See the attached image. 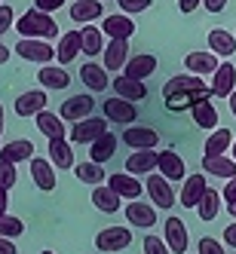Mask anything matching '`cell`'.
I'll return each instance as SVG.
<instances>
[{
	"mask_svg": "<svg viewBox=\"0 0 236 254\" xmlns=\"http://www.w3.org/2000/svg\"><path fill=\"white\" fill-rule=\"evenodd\" d=\"M0 254H19V248L12 245L9 236H0Z\"/></svg>",
	"mask_w": 236,
	"mask_h": 254,
	"instance_id": "obj_47",
	"label": "cell"
},
{
	"mask_svg": "<svg viewBox=\"0 0 236 254\" xmlns=\"http://www.w3.org/2000/svg\"><path fill=\"white\" fill-rule=\"evenodd\" d=\"M144 190H148L151 202H154L157 208H172V205H175V190H172V184H169V178H166V175L154 178V172H151V178H148V184H144Z\"/></svg>",
	"mask_w": 236,
	"mask_h": 254,
	"instance_id": "obj_7",
	"label": "cell"
},
{
	"mask_svg": "<svg viewBox=\"0 0 236 254\" xmlns=\"http://www.w3.org/2000/svg\"><path fill=\"white\" fill-rule=\"evenodd\" d=\"M15 56H22L25 62H34V64H49L56 59V49L49 46V40H40V37H22L15 43Z\"/></svg>",
	"mask_w": 236,
	"mask_h": 254,
	"instance_id": "obj_3",
	"label": "cell"
},
{
	"mask_svg": "<svg viewBox=\"0 0 236 254\" xmlns=\"http://www.w3.org/2000/svg\"><path fill=\"white\" fill-rule=\"evenodd\" d=\"M224 242H227L230 248H236V221L224 227Z\"/></svg>",
	"mask_w": 236,
	"mask_h": 254,
	"instance_id": "obj_48",
	"label": "cell"
},
{
	"mask_svg": "<svg viewBox=\"0 0 236 254\" xmlns=\"http://www.w3.org/2000/svg\"><path fill=\"white\" fill-rule=\"evenodd\" d=\"M107 132V123L98 120V117H86V120H77L74 126H71V141L74 144H92L95 138H101Z\"/></svg>",
	"mask_w": 236,
	"mask_h": 254,
	"instance_id": "obj_4",
	"label": "cell"
},
{
	"mask_svg": "<svg viewBox=\"0 0 236 254\" xmlns=\"http://www.w3.org/2000/svg\"><path fill=\"white\" fill-rule=\"evenodd\" d=\"M68 0H34V6L37 9H43V12H56L59 6H65Z\"/></svg>",
	"mask_w": 236,
	"mask_h": 254,
	"instance_id": "obj_46",
	"label": "cell"
},
{
	"mask_svg": "<svg viewBox=\"0 0 236 254\" xmlns=\"http://www.w3.org/2000/svg\"><path fill=\"white\" fill-rule=\"evenodd\" d=\"M31 153H34V144L28 138L6 141L3 147H0V159H9V162H25V159H31Z\"/></svg>",
	"mask_w": 236,
	"mask_h": 254,
	"instance_id": "obj_34",
	"label": "cell"
},
{
	"mask_svg": "<svg viewBox=\"0 0 236 254\" xmlns=\"http://www.w3.org/2000/svg\"><path fill=\"white\" fill-rule=\"evenodd\" d=\"M31 178L34 184H37L43 193L56 190V166H52V159H43V156H31Z\"/></svg>",
	"mask_w": 236,
	"mask_h": 254,
	"instance_id": "obj_10",
	"label": "cell"
},
{
	"mask_svg": "<svg viewBox=\"0 0 236 254\" xmlns=\"http://www.w3.org/2000/svg\"><path fill=\"white\" fill-rule=\"evenodd\" d=\"M159 175H166L169 181H184L187 178V166L175 150H159V162H157Z\"/></svg>",
	"mask_w": 236,
	"mask_h": 254,
	"instance_id": "obj_17",
	"label": "cell"
},
{
	"mask_svg": "<svg viewBox=\"0 0 236 254\" xmlns=\"http://www.w3.org/2000/svg\"><path fill=\"white\" fill-rule=\"evenodd\" d=\"M212 86L203 83V77L199 74H178L172 77L166 86H162V101H166L169 111H187V107H193V101L199 98H212Z\"/></svg>",
	"mask_w": 236,
	"mask_h": 254,
	"instance_id": "obj_1",
	"label": "cell"
},
{
	"mask_svg": "<svg viewBox=\"0 0 236 254\" xmlns=\"http://www.w3.org/2000/svg\"><path fill=\"white\" fill-rule=\"evenodd\" d=\"M83 52V43H80V31H68L59 37V46H56V59L59 64H71L77 56Z\"/></svg>",
	"mask_w": 236,
	"mask_h": 254,
	"instance_id": "obj_20",
	"label": "cell"
},
{
	"mask_svg": "<svg viewBox=\"0 0 236 254\" xmlns=\"http://www.w3.org/2000/svg\"><path fill=\"white\" fill-rule=\"evenodd\" d=\"M218 64H221V62H218L215 52H187V56H184V67L190 70V74H199V77L215 74Z\"/></svg>",
	"mask_w": 236,
	"mask_h": 254,
	"instance_id": "obj_19",
	"label": "cell"
},
{
	"mask_svg": "<svg viewBox=\"0 0 236 254\" xmlns=\"http://www.w3.org/2000/svg\"><path fill=\"white\" fill-rule=\"evenodd\" d=\"M120 193L107 184V187H101V184H95V190H92V202H95V208L98 211H104V214H114V211H120Z\"/></svg>",
	"mask_w": 236,
	"mask_h": 254,
	"instance_id": "obj_29",
	"label": "cell"
},
{
	"mask_svg": "<svg viewBox=\"0 0 236 254\" xmlns=\"http://www.w3.org/2000/svg\"><path fill=\"white\" fill-rule=\"evenodd\" d=\"M25 233V224L19 221V217H12V214H3L0 217V236H9V239H15V236H22Z\"/></svg>",
	"mask_w": 236,
	"mask_h": 254,
	"instance_id": "obj_41",
	"label": "cell"
},
{
	"mask_svg": "<svg viewBox=\"0 0 236 254\" xmlns=\"http://www.w3.org/2000/svg\"><path fill=\"white\" fill-rule=\"evenodd\" d=\"M132 242V230L129 227H104L95 236V248L98 251H123Z\"/></svg>",
	"mask_w": 236,
	"mask_h": 254,
	"instance_id": "obj_5",
	"label": "cell"
},
{
	"mask_svg": "<svg viewBox=\"0 0 236 254\" xmlns=\"http://www.w3.org/2000/svg\"><path fill=\"white\" fill-rule=\"evenodd\" d=\"M227 101H230V111H233V117H236V92H233V95H230Z\"/></svg>",
	"mask_w": 236,
	"mask_h": 254,
	"instance_id": "obj_54",
	"label": "cell"
},
{
	"mask_svg": "<svg viewBox=\"0 0 236 254\" xmlns=\"http://www.w3.org/2000/svg\"><path fill=\"white\" fill-rule=\"evenodd\" d=\"M196 251H199V254H227L224 245L218 242V239H212V236H203V239H199V245H196Z\"/></svg>",
	"mask_w": 236,
	"mask_h": 254,
	"instance_id": "obj_44",
	"label": "cell"
},
{
	"mask_svg": "<svg viewBox=\"0 0 236 254\" xmlns=\"http://www.w3.org/2000/svg\"><path fill=\"white\" fill-rule=\"evenodd\" d=\"M162 230H166V242H169L172 254H184V251H187V245H190V236H187V227H184V221H178V217H169Z\"/></svg>",
	"mask_w": 236,
	"mask_h": 254,
	"instance_id": "obj_18",
	"label": "cell"
},
{
	"mask_svg": "<svg viewBox=\"0 0 236 254\" xmlns=\"http://www.w3.org/2000/svg\"><path fill=\"white\" fill-rule=\"evenodd\" d=\"M154 70H157V59L154 56H132L129 62H126L123 74L132 77V80H144V77H151Z\"/></svg>",
	"mask_w": 236,
	"mask_h": 254,
	"instance_id": "obj_32",
	"label": "cell"
},
{
	"mask_svg": "<svg viewBox=\"0 0 236 254\" xmlns=\"http://www.w3.org/2000/svg\"><path fill=\"white\" fill-rule=\"evenodd\" d=\"M227 211H230V214L236 217V202H227Z\"/></svg>",
	"mask_w": 236,
	"mask_h": 254,
	"instance_id": "obj_56",
	"label": "cell"
},
{
	"mask_svg": "<svg viewBox=\"0 0 236 254\" xmlns=\"http://www.w3.org/2000/svg\"><path fill=\"white\" fill-rule=\"evenodd\" d=\"M104 15V6L98 3V0H77L74 6H71V19H74L77 25H89Z\"/></svg>",
	"mask_w": 236,
	"mask_h": 254,
	"instance_id": "obj_28",
	"label": "cell"
},
{
	"mask_svg": "<svg viewBox=\"0 0 236 254\" xmlns=\"http://www.w3.org/2000/svg\"><path fill=\"white\" fill-rule=\"evenodd\" d=\"M15 31L22 34V37H40V40H52L59 34V22L52 19L49 12L43 9H28L22 19H15Z\"/></svg>",
	"mask_w": 236,
	"mask_h": 254,
	"instance_id": "obj_2",
	"label": "cell"
},
{
	"mask_svg": "<svg viewBox=\"0 0 236 254\" xmlns=\"http://www.w3.org/2000/svg\"><path fill=\"white\" fill-rule=\"evenodd\" d=\"M233 132L230 129H212V135L206 138V147H203V153H227L230 147H233Z\"/></svg>",
	"mask_w": 236,
	"mask_h": 254,
	"instance_id": "obj_38",
	"label": "cell"
},
{
	"mask_svg": "<svg viewBox=\"0 0 236 254\" xmlns=\"http://www.w3.org/2000/svg\"><path fill=\"white\" fill-rule=\"evenodd\" d=\"M206 178L203 175H187L184 178V187H181V205L184 208H196L199 205V199H203L206 193Z\"/></svg>",
	"mask_w": 236,
	"mask_h": 254,
	"instance_id": "obj_21",
	"label": "cell"
},
{
	"mask_svg": "<svg viewBox=\"0 0 236 254\" xmlns=\"http://www.w3.org/2000/svg\"><path fill=\"white\" fill-rule=\"evenodd\" d=\"M144 254H172V248H169L166 239H159V236L148 233V236H144Z\"/></svg>",
	"mask_w": 236,
	"mask_h": 254,
	"instance_id": "obj_42",
	"label": "cell"
},
{
	"mask_svg": "<svg viewBox=\"0 0 236 254\" xmlns=\"http://www.w3.org/2000/svg\"><path fill=\"white\" fill-rule=\"evenodd\" d=\"M0 3H3V0H0Z\"/></svg>",
	"mask_w": 236,
	"mask_h": 254,
	"instance_id": "obj_59",
	"label": "cell"
},
{
	"mask_svg": "<svg viewBox=\"0 0 236 254\" xmlns=\"http://www.w3.org/2000/svg\"><path fill=\"white\" fill-rule=\"evenodd\" d=\"M43 104H46V92L43 89H31V92L15 98V114L19 117H37L43 111Z\"/></svg>",
	"mask_w": 236,
	"mask_h": 254,
	"instance_id": "obj_22",
	"label": "cell"
},
{
	"mask_svg": "<svg viewBox=\"0 0 236 254\" xmlns=\"http://www.w3.org/2000/svg\"><path fill=\"white\" fill-rule=\"evenodd\" d=\"M12 25H15V12H12V6H3V3H0V37H3V34H6Z\"/></svg>",
	"mask_w": 236,
	"mask_h": 254,
	"instance_id": "obj_45",
	"label": "cell"
},
{
	"mask_svg": "<svg viewBox=\"0 0 236 254\" xmlns=\"http://www.w3.org/2000/svg\"><path fill=\"white\" fill-rule=\"evenodd\" d=\"M159 162V150L157 147H148V150H135L126 159V172L129 175H151Z\"/></svg>",
	"mask_w": 236,
	"mask_h": 254,
	"instance_id": "obj_14",
	"label": "cell"
},
{
	"mask_svg": "<svg viewBox=\"0 0 236 254\" xmlns=\"http://www.w3.org/2000/svg\"><path fill=\"white\" fill-rule=\"evenodd\" d=\"M227 202H236V178H230L227 181V187H224V193H221Z\"/></svg>",
	"mask_w": 236,
	"mask_h": 254,
	"instance_id": "obj_50",
	"label": "cell"
},
{
	"mask_svg": "<svg viewBox=\"0 0 236 254\" xmlns=\"http://www.w3.org/2000/svg\"><path fill=\"white\" fill-rule=\"evenodd\" d=\"M80 43H83V56H98L104 46V31L95 28L92 22L80 28Z\"/></svg>",
	"mask_w": 236,
	"mask_h": 254,
	"instance_id": "obj_33",
	"label": "cell"
},
{
	"mask_svg": "<svg viewBox=\"0 0 236 254\" xmlns=\"http://www.w3.org/2000/svg\"><path fill=\"white\" fill-rule=\"evenodd\" d=\"M74 175L80 178V184H101L104 181V169H101V162H80V166L74 169Z\"/></svg>",
	"mask_w": 236,
	"mask_h": 254,
	"instance_id": "obj_39",
	"label": "cell"
},
{
	"mask_svg": "<svg viewBox=\"0 0 236 254\" xmlns=\"http://www.w3.org/2000/svg\"><path fill=\"white\" fill-rule=\"evenodd\" d=\"M6 62H9V46L0 43V64H6Z\"/></svg>",
	"mask_w": 236,
	"mask_h": 254,
	"instance_id": "obj_53",
	"label": "cell"
},
{
	"mask_svg": "<svg viewBox=\"0 0 236 254\" xmlns=\"http://www.w3.org/2000/svg\"><path fill=\"white\" fill-rule=\"evenodd\" d=\"M129 62V40H111L104 49V67L107 70H123Z\"/></svg>",
	"mask_w": 236,
	"mask_h": 254,
	"instance_id": "obj_25",
	"label": "cell"
},
{
	"mask_svg": "<svg viewBox=\"0 0 236 254\" xmlns=\"http://www.w3.org/2000/svg\"><path fill=\"white\" fill-rule=\"evenodd\" d=\"M40 254H56V251H40Z\"/></svg>",
	"mask_w": 236,
	"mask_h": 254,
	"instance_id": "obj_58",
	"label": "cell"
},
{
	"mask_svg": "<svg viewBox=\"0 0 236 254\" xmlns=\"http://www.w3.org/2000/svg\"><path fill=\"white\" fill-rule=\"evenodd\" d=\"M34 120H37V129L52 141V138H68L71 135V129H68V126H65V117L62 114H49V111H40L37 117H34Z\"/></svg>",
	"mask_w": 236,
	"mask_h": 254,
	"instance_id": "obj_16",
	"label": "cell"
},
{
	"mask_svg": "<svg viewBox=\"0 0 236 254\" xmlns=\"http://www.w3.org/2000/svg\"><path fill=\"white\" fill-rule=\"evenodd\" d=\"M230 150H233V159H236V141H233V147H230Z\"/></svg>",
	"mask_w": 236,
	"mask_h": 254,
	"instance_id": "obj_57",
	"label": "cell"
},
{
	"mask_svg": "<svg viewBox=\"0 0 236 254\" xmlns=\"http://www.w3.org/2000/svg\"><path fill=\"white\" fill-rule=\"evenodd\" d=\"M190 114H193V123L199 126V129H218V111H215V104L209 101V98H199V101H193V107H190Z\"/></svg>",
	"mask_w": 236,
	"mask_h": 254,
	"instance_id": "obj_26",
	"label": "cell"
},
{
	"mask_svg": "<svg viewBox=\"0 0 236 254\" xmlns=\"http://www.w3.org/2000/svg\"><path fill=\"white\" fill-rule=\"evenodd\" d=\"M209 49L215 52V56H233L236 52V37L227 31V28H212L209 31Z\"/></svg>",
	"mask_w": 236,
	"mask_h": 254,
	"instance_id": "obj_27",
	"label": "cell"
},
{
	"mask_svg": "<svg viewBox=\"0 0 236 254\" xmlns=\"http://www.w3.org/2000/svg\"><path fill=\"white\" fill-rule=\"evenodd\" d=\"M111 86H114V92L120 95V98H129V101H141V98H148V86H144L141 80H132V77H117V80H111Z\"/></svg>",
	"mask_w": 236,
	"mask_h": 254,
	"instance_id": "obj_24",
	"label": "cell"
},
{
	"mask_svg": "<svg viewBox=\"0 0 236 254\" xmlns=\"http://www.w3.org/2000/svg\"><path fill=\"white\" fill-rule=\"evenodd\" d=\"M221 193L218 190H212V187H206V193H203V199H199V205H196V214H199V221H215L218 217V211H221Z\"/></svg>",
	"mask_w": 236,
	"mask_h": 254,
	"instance_id": "obj_35",
	"label": "cell"
},
{
	"mask_svg": "<svg viewBox=\"0 0 236 254\" xmlns=\"http://www.w3.org/2000/svg\"><path fill=\"white\" fill-rule=\"evenodd\" d=\"M6 202H9V190H0V217L6 214Z\"/></svg>",
	"mask_w": 236,
	"mask_h": 254,
	"instance_id": "obj_52",
	"label": "cell"
},
{
	"mask_svg": "<svg viewBox=\"0 0 236 254\" xmlns=\"http://www.w3.org/2000/svg\"><path fill=\"white\" fill-rule=\"evenodd\" d=\"M212 92H215V98H230L236 92V67H233V62L218 64L215 80H212Z\"/></svg>",
	"mask_w": 236,
	"mask_h": 254,
	"instance_id": "obj_11",
	"label": "cell"
},
{
	"mask_svg": "<svg viewBox=\"0 0 236 254\" xmlns=\"http://www.w3.org/2000/svg\"><path fill=\"white\" fill-rule=\"evenodd\" d=\"M101 31H104V37H111V40H129L135 34V22H132L129 12H114V15H104Z\"/></svg>",
	"mask_w": 236,
	"mask_h": 254,
	"instance_id": "obj_8",
	"label": "cell"
},
{
	"mask_svg": "<svg viewBox=\"0 0 236 254\" xmlns=\"http://www.w3.org/2000/svg\"><path fill=\"white\" fill-rule=\"evenodd\" d=\"M196 6H203V0H178V9L184 12V15H187V12H193Z\"/></svg>",
	"mask_w": 236,
	"mask_h": 254,
	"instance_id": "obj_49",
	"label": "cell"
},
{
	"mask_svg": "<svg viewBox=\"0 0 236 254\" xmlns=\"http://www.w3.org/2000/svg\"><path fill=\"white\" fill-rule=\"evenodd\" d=\"M126 221H129V227H144L151 230L157 227V205H148V202H132L126 205Z\"/></svg>",
	"mask_w": 236,
	"mask_h": 254,
	"instance_id": "obj_15",
	"label": "cell"
},
{
	"mask_svg": "<svg viewBox=\"0 0 236 254\" xmlns=\"http://www.w3.org/2000/svg\"><path fill=\"white\" fill-rule=\"evenodd\" d=\"M104 120H111V123H120V126H129V123H135V117H138V111H135V104L129 101V98H120V95H114V98H104Z\"/></svg>",
	"mask_w": 236,
	"mask_h": 254,
	"instance_id": "obj_6",
	"label": "cell"
},
{
	"mask_svg": "<svg viewBox=\"0 0 236 254\" xmlns=\"http://www.w3.org/2000/svg\"><path fill=\"white\" fill-rule=\"evenodd\" d=\"M6 129V120H3V104H0V132Z\"/></svg>",
	"mask_w": 236,
	"mask_h": 254,
	"instance_id": "obj_55",
	"label": "cell"
},
{
	"mask_svg": "<svg viewBox=\"0 0 236 254\" xmlns=\"http://www.w3.org/2000/svg\"><path fill=\"white\" fill-rule=\"evenodd\" d=\"M95 111V101L92 95H71L62 107H59V114L68 120V123H77V120H86V117H92Z\"/></svg>",
	"mask_w": 236,
	"mask_h": 254,
	"instance_id": "obj_9",
	"label": "cell"
},
{
	"mask_svg": "<svg viewBox=\"0 0 236 254\" xmlns=\"http://www.w3.org/2000/svg\"><path fill=\"white\" fill-rule=\"evenodd\" d=\"M203 172L215 178H236V159L227 153H206L203 156Z\"/></svg>",
	"mask_w": 236,
	"mask_h": 254,
	"instance_id": "obj_12",
	"label": "cell"
},
{
	"mask_svg": "<svg viewBox=\"0 0 236 254\" xmlns=\"http://www.w3.org/2000/svg\"><path fill=\"white\" fill-rule=\"evenodd\" d=\"M117 6H120V12H129V15H135V12L151 9V0H117Z\"/></svg>",
	"mask_w": 236,
	"mask_h": 254,
	"instance_id": "obj_43",
	"label": "cell"
},
{
	"mask_svg": "<svg viewBox=\"0 0 236 254\" xmlns=\"http://www.w3.org/2000/svg\"><path fill=\"white\" fill-rule=\"evenodd\" d=\"M80 80L92 89V92H104L107 83H111V77H107V67H101V64H95V62H86V64L80 67Z\"/></svg>",
	"mask_w": 236,
	"mask_h": 254,
	"instance_id": "obj_23",
	"label": "cell"
},
{
	"mask_svg": "<svg viewBox=\"0 0 236 254\" xmlns=\"http://www.w3.org/2000/svg\"><path fill=\"white\" fill-rule=\"evenodd\" d=\"M107 184H111L123 199H138L141 196V184H138V181L135 178H129V175H107Z\"/></svg>",
	"mask_w": 236,
	"mask_h": 254,
	"instance_id": "obj_36",
	"label": "cell"
},
{
	"mask_svg": "<svg viewBox=\"0 0 236 254\" xmlns=\"http://www.w3.org/2000/svg\"><path fill=\"white\" fill-rule=\"evenodd\" d=\"M114 150H117V135H114V132H104L101 138L92 141V150H89V156H92V162H107V159L114 156Z\"/></svg>",
	"mask_w": 236,
	"mask_h": 254,
	"instance_id": "obj_37",
	"label": "cell"
},
{
	"mask_svg": "<svg viewBox=\"0 0 236 254\" xmlns=\"http://www.w3.org/2000/svg\"><path fill=\"white\" fill-rule=\"evenodd\" d=\"M203 6H206L209 12H221V9L227 6V0H203Z\"/></svg>",
	"mask_w": 236,
	"mask_h": 254,
	"instance_id": "obj_51",
	"label": "cell"
},
{
	"mask_svg": "<svg viewBox=\"0 0 236 254\" xmlns=\"http://www.w3.org/2000/svg\"><path fill=\"white\" fill-rule=\"evenodd\" d=\"M49 159H52V166L56 169H74V153H71V144L68 138H52L49 141Z\"/></svg>",
	"mask_w": 236,
	"mask_h": 254,
	"instance_id": "obj_30",
	"label": "cell"
},
{
	"mask_svg": "<svg viewBox=\"0 0 236 254\" xmlns=\"http://www.w3.org/2000/svg\"><path fill=\"white\" fill-rule=\"evenodd\" d=\"M37 80L43 89H68L71 77H68V70L65 67H56V64H43L37 70Z\"/></svg>",
	"mask_w": 236,
	"mask_h": 254,
	"instance_id": "obj_31",
	"label": "cell"
},
{
	"mask_svg": "<svg viewBox=\"0 0 236 254\" xmlns=\"http://www.w3.org/2000/svg\"><path fill=\"white\" fill-rule=\"evenodd\" d=\"M123 141L129 144L132 150H148V147H157L159 144V132L151 129V126H132V129L123 132Z\"/></svg>",
	"mask_w": 236,
	"mask_h": 254,
	"instance_id": "obj_13",
	"label": "cell"
},
{
	"mask_svg": "<svg viewBox=\"0 0 236 254\" xmlns=\"http://www.w3.org/2000/svg\"><path fill=\"white\" fill-rule=\"evenodd\" d=\"M19 175H15V162L9 159H0V190H12Z\"/></svg>",
	"mask_w": 236,
	"mask_h": 254,
	"instance_id": "obj_40",
	"label": "cell"
}]
</instances>
